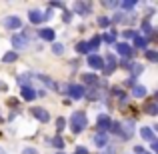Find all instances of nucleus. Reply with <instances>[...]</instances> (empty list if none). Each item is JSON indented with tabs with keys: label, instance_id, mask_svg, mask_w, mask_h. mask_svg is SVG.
<instances>
[{
	"label": "nucleus",
	"instance_id": "nucleus-1",
	"mask_svg": "<svg viewBox=\"0 0 158 154\" xmlns=\"http://www.w3.org/2000/svg\"><path fill=\"white\" fill-rule=\"evenodd\" d=\"M70 124H72V132H74V134L82 132L86 128V124H88L86 114H84V112H74V114L70 116Z\"/></svg>",
	"mask_w": 158,
	"mask_h": 154
},
{
	"label": "nucleus",
	"instance_id": "nucleus-2",
	"mask_svg": "<svg viewBox=\"0 0 158 154\" xmlns=\"http://www.w3.org/2000/svg\"><path fill=\"white\" fill-rule=\"evenodd\" d=\"M64 90L70 94V98H74V100H80V98L86 96V90H84L82 84H70V86H66Z\"/></svg>",
	"mask_w": 158,
	"mask_h": 154
},
{
	"label": "nucleus",
	"instance_id": "nucleus-3",
	"mask_svg": "<svg viewBox=\"0 0 158 154\" xmlns=\"http://www.w3.org/2000/svg\"><path fill=\"white\" fill-rule=\"evenodd\" d=\"M12 46H14L16 50L26 48L28 46V36L26 34H14V36H12Z\"/></svg>",
	"mask_w": 158,
	"mask_h": 154
},
{
	"label": "nucleus",
	"instance_id": "nucleus-4",
	"mask_svg": "<svg viewBox=\"0 0 158 154\" xmlns=\"http://www.w3.org/2000/svg\"><path fill=\"white\" fill-rule=\"evenodd\" d=\"M134 134V120H126L124 124H120V136L122 138H130Z\"/></svg>",
	"mask_w": 158,
	"mask_h": 154
},
{
	"label": "nucleus",
	"instance_id": "nucleus-5",
	"mask_svg": "<svg viewBox=\"0 0 158 154\" xmlns=\"http://www.w3.org/2000/svg\"><path fill=\"white\" fill-rule=\"evenodd\" d=\"M88 66L94 70H102L104 68V60H102L100 56H96V54H90L88 56Z\"/></svg>",
	"mask_w": 158,
	"mask_h": 154
},
{
	"label": "nucleus",
	"instance_id": "nucleus-6",
	"mask_svg": "<svg viewBox=\"0 0 158 154\" xmlns=\"http://www.w3.org/2000/svg\"><path fill=\"white\" fill-rule=\"evenodd\" d=\"M102 70H104V74H112V72L116 70V56H114V54L108 52V56H106V64H104V68H102Z\"/></svg>",
	"mask_w": 158,
	"mask_h": 154
},
{
	"label": "nucleus",
	"instance_id": "nucleus-7",
	"mask_svg": "<svg viewBox=\"0 0 158 154\" xmlns=\"http://www.w3.org/2000/svg\"><path fill=\"white\" fill-rule=\"evenodd\" d=\"M32 114L36 116V118L40 120V122H48L50 120V114H48L44 108H40V106H36V108H32Z\"/></svg>",
	"mask_w": 158,
	"mask_h": 154
},
{
	"label": "nucleus",
	"instance_id": "nucleus-8",
	"mask_svg": "<svg viewBox=\"0 0 158 154\" xmlns=\"http://www.w3.org/2000/svg\"><path fill=\"white\" fill-rule=\"evenodd\" d=\"M114 46H116V50L122 54L124 58H130V54H132V46H130L128 42H118V44H114Z\"/></svg>",
	"mask_w": 158,
	"mask_h": 154
},
{
	"label": "nucleus",
	"instance_id": "nucleus-9",
	"mask_svg": "<svg viewBox=\"0 0 158 154\" xmlns=\"http://www.w3.org/2000/svg\"><path fill=\"white\" fill-rule=\"evenodd\" d=\"M110 124H112V120H110V116H106V114H102V116H98V122H96V126L100 128V130H108L110 128Z\"/></svg>",
	"mask_w": 158,
	"mask_h": 154
},
{
	"label": "nucleus",
	"instance_id": "nucleus-10",
	"mask_svg": "<svg viewBox=\"0 0 158 154\" xmlns=\"http://www.w3.org/2000/svg\"><path fill=\"white\" fill-rule=\"evenodd\" d=\"M4 26L6 28H20V18L18 16H8V18H4Z\"/></svg>",
	"mask_w": 158,
	"mask_h": 154
},
{
	"label": "nucleus",
	"instance_id": "nucleus-11",
	"mask_svg": "<svg viewBox=\"0 0 158 154\" xmlns=\"http://www.w3.org/2000/svg\"><path fill=\"white\" fill-rule=\"evenodd\" d=\"M94 144H96L98 148H104L106 146V142H108V136L104 134V132H98V134H94Z\"/></svg>",
	"mask_w": 158,
	"mask_h": 154
},
{
	"label": "nucleus",
	"instance_id": "nucleus-12",
	"mask_svg": "<svg viewBox=\"0 0 158 154\" xmlns=\"http://www.w3.org/2000/svg\"><path fill=\"white\" fill-rule=\"evenodd\" d=\"M22 98H24V100H34V98H36V90L30 88V86H24V88H22Z\"/></svg>",
	"mask_w": 158,
	"mask_h": 154
},
{
	"label": "nucleus",
	"instance_id": "nucleus-13",
	"mask_svg": "<svg viewBox=\"0 0 158 154\" xmlns=\"http://www.w3.org/2000/svg\"><path fill=\"white\" fill-rule=\"evenodd\" d=\"M134 46H136V48H140V50H146V46H148V38H144V36H138V34H136V36H134Z\"/></svg>",
	"mask_w": 158,
	"mask_h": 154
},
{
	"label": "nucleus",
	"instance_id": "nucleus-14",
	"mask_svg": "<svg viewBox=\"0 0 158 154\" xmlns=\"http://www.w3.org/2000/svg\"><path fill=\"white\" fill-rule=\"evenodd\" d=\"M140 136H142L144 140H148V142L156 140V138H154V132H152V128H148V126H142V130H140Z\"/></svg>",
	"mask_w": 158,
	"mask_h": 154
},
{
	"label": "nucleus",
	"instance_id": "nucleus-15",
	"mask_svg": "<svg viewBox=\"0 0 158 154\" xmlns=\"http://www.w3.org/2000/svg\"><path fill=\"white\" fill-rule=\"evenodd\" d=\"M76 12H78V14H82V16H88V14H90V4H86V2H76Z\"/></svg>",
	"mask_w": 158,
	"mask_h": 154
},
{
	"label": "nucleus",
	"instance_id": "nucleus-16",
	"mask_svg": "<svg viewBox=\"0 0 158 154\" xmlns=\"http://www.w3.org/2000/svg\"><path fill=\"white\" fill-rule=\"evenodd\" d=\"M132 96L144 98V96H146V88H144V86H140V84H134V86H132Z\"/></svg>",
	"mask_w": 158,
	"mask_h": 154
},
{
	"label": "nucleus",
	"instance_id": "nucleus-17",
	"mask_svg": "<svg viewBox=\"0 0 158 154\" xmlns=\"http://www.w3.org/2000/svg\"><path fill=\"white\" fill-rule=\"evenodd\" d=\"M28 20H30L32 24H40V22H42V12L30 10V14H28Z\"/></svg>",
	"mask_w": 158,
	"mask_h": 154
},
{
	"label": "nucleus",
	"instance_id": "nucleus-18",
	"mask_svg": "<svg viewBox=\"0 0 158 154\" xmlns=\"http://www.w3.org/2000/svg\"><path fill=\"white\" fill-rule=\"evenodd\" d=\"M130 70H132V78H136L138 74L144 72V66L140 64V62H132V64H130Z\"/></svg>",
	"mask_w": 158,
	"mask_h": 154
},
{
	"label": "nucleus",
	"instance_id": "nucleus-19",
	"mask_svg": "<svg viewBox=\"0 0 158 154\" xmlns=\"http://www.w3.org/2000/svg\"><path fill=\"white\" fill-rule=\"evenodd\" d=\"M40 38H44V40L50 42V40H54V30L52 28H42V30H40Z\"/></svg>",
	"mask_w": 158,
	"mask_h": 154
},
{
	"label": "nucleus",
	"instance_id": "nucleus-20",
	"mask_svg": "<svg viewBox=\"0 0 158 154\" xmlns=\"http://www.w3.org/2000/svg\"><path fill=\"white\" fill-rule=\"evenodd\" d=\"M16 58H18V54L12 50V52H6V54L2 56V62H6V64H12V62H16Z\"/></svg>",
	"mask_w": 158,
	"mask_h": 154
},
{
	"label": "nucleus",
	"instance_id": "nucleus-21",
	"mask_svg": "<svg viewBox=\"0 0 158 154\" xmlns=\"http://www.w3.org/2000/svg\"><path fill=\"white\" fill-rule=\"evenodd\" d=\"M100 40H104V42H108V44H114L116 42V32L114 30H110V32H106L104 36H102Z\"/></svg>",
	"mask_w": 158,
	"mask_h": 154
},
{
	"label": "nucleus",
	"instance_id": "nucleus-22",
	"mask_svg": "<svg viewBox=\"0 0 158 154\" xmlns=\"http://www.w3.org/2000/svg\"><path fill=\"white\" fill-rule=\"evenodd\" d=\"M98 46H100V36H94V38L88 42V50H90V52H92V50L96 52V50H98Z\"/></svg>",
	"mask_w": 158,
	"mask_h": 154
},
{
	"label": "nucleus",
	"instance_id": "nucleus-23",
	"mask_svg": "<svg viewBox=\"0 0 158 154\" xmlns=\"http://www.w3.org/2000/svg\"><path fill=\"white\" fill-rule=\"evenodd\" d=\"M82 78H84V82H86V84H96V82H98V76H96V74H92V72L84 74Z\"/></svg>",
	"mask_w": 158,
	"mask_h": 154
},
{
	"label": "nucleus",
	"instance_id": "nucleus-24",
	"mask_svg": "<svg viewBox=\"0 0 158 154\" xmlns=\"http://www.w3.org/2000/svg\"><path fill=\"white\" fill-rule=\"evenodd\" d=\"M144 110H146V112H148V114H150V116H154L156 112H158V104H156V102H148Z\"/></svg>",
	"mask_w": 158,
	"mask_h": 154
},
{
	"label": "nucleus",
	"instance_id": "nucleus-25",
	"mask_svg": "<svg viewBox=\"0 0 158 154\" xmlns=\"http://www.w3.org/2000/svg\"><path fill=\"white\" fill-rule=\"evenodd\" d=\"M76 52H80V54L90 52V50H88V42H78V44H76Z\"/></svg>",
	"mask_w": 158,
	"mask_h": 154
},
{
	"label": "nucleus",
	"instance_id": "nucleus-26",
	"mask_svg": "<svg viewBox=\"0 0 158 154\" xmlns=\"http://www.w3.org/2000/svg\"><path fill=\"white\" fill-rule=\"evenodd\" d=\"M142 32H144V34H152V26H150V22H148V20H144V22H142ZM146 36H144V38H146Z\"/></svg>",
	"mask_w": 158,
	"mask_h": 154
},
{
	"label": "nucleus",
	"instance_id": "nucleus-27",
	"mask_svg": "<svg viewBox=\"0 0 158 154\" xmlns=\"http://www.w3.org/2000/svg\"><path fill=\"white\" fill-rule=\"evenodd\" d=\"M52 146L62 148V146H64V138H62V136H56V138H52Z\"/></svg>",
	"mask_w": 158,
	"mask_h": 154
},
{
	"label": "nucleus",
	"instance_id": "nucleus-28",
	"mask_svg": "<svg viewBox=\"0 0 158 154\" xmlns=\"http://www.w3.org/2000/svg\"><path fill=\"white\" fill-rule=\"evenodd\" d=\"M86 96L90 98V100H96V98H100V90H96V88H92L90 90L88 94H86Z\"/></svg>",
	"mask_w": 158,
	"mask_h": 154
},
{
	"label": "nucleus",
	"instance_id": "nucleus-29",
	"mask_svg": "<svg viewBox=\"0 0 158 154\" xmlns=\"http://www.w3.org/2000/svg\"><path fill=\"white\" fill-rule=\"evenodd\" d=\"M120 6H122L124 10H132V8L136 6V2L134 0H128V2H120Z\"/></svg>",
	"mask_w": 158,
	"mask_h": 154
},
{
	"label": "nucleus",
	"instance_id": "nucleus-30",
	"mask_svg": "<svg viewBox=\"0 0 158 154\" xmlns=\"http://www.w3.org/2000/svg\"><path fill=\"white\" fill-rule=\"evenodd\" d=\"M146 58L150 62H156L158 60V52H154V50H146Z\"/></svg>",
	"mask_w": 158,
	"mask_h": 154
},
{
	"label": "nucleus",
	"instance_id": "nucleus-31",
	"mask_svg": "<svg viewBox=\"0 0 158 154\" xmlns=\"http://www.w3.org/2000/svg\"><path fill=\"white\" fill-rule=\"evenodd\" d=\"M52 52H54V54H62V52H64V46H62L60 42H56V44L52 46Z\"/></svg>",
	"mask_w": 158,
	"mask_h": 154
},
{
	"label": "nucleus",
	"instance_id": "nucleus-32",
	"mask_svg": "<svg viewBox=\"0 0 158 154\" xmlns=\"http://www.w3.org/2000/svg\"><path fill=\"white\" fill-rule=\"evenodd\" d=\"M108 24H110V20L106 18V16H100V18H98V26H102V28H106Z\"/></svg>",
	"mask_w": 158,
	"mask_h": 154
},
{
	"label": "nucleus",
	"instance_id": "nucleus-33",
	"mask_svg": "<svg viewBox=\"0 0 158 154\" xmlns=\"http://www.w3.org/2000/svg\"><path fill=\"white\" fill-rule=\"evenodd\" d=\"M122 36H124V40H128V38H134L136 32H134V30H124V32H122Z\"/></svg>",
	"mask_w": 158,
	"mask_h": 154
},
{
	"label": "nucleus",
	"instance_id": "nucleus-34",
	"mask_svg": "<svg viewBox=\"0 0 158 154\" xmlns=\"http://www.w3.org/2000/svg\"><path fill=\"white\" fill-rule=\"evenodd\" d=\"M64 126H66V120H64V118H58V120H56V128L62 132V130H64Z\"/></svg>",
	"mask_w": 158,
	"mask_h": 154
},
{
	"label": "nucleus",
	"instance_id": "nucleus-35",
	"mask_svg": "<svg viewBox=\"0 0 158 154\" xmlns=\"http://www.w3.org/2000/svg\"><path fill=\"white\" fill-rule=\"evenodd\" d=\"M130 64H132L130 58H122V62H120V66H122V68H130Z\"/></svg>",
	"mask_w": 158,
	"mask_h": 154
},
{
	"label": "nucleus",
	"instance_id": "nucleus-36",
	"mask_svg": "<svg viewBox=\"0 0 158 154\" xmlns=\"http://www.w3.org/2000/svg\"><path fill=\"white\" fill-rule=\"evenodd\" d=\"M62 18H64V22H70V20H72V12H64Z\"/></svg>",
	"mask_w": 158,
	"mask_h": 154
},
{
	"label": "nucleus",
	"instance_id": "nucleus-37",
	"mask_svg": "<svg viewBox=\"0 0 158 154\" xmlns=\"http://www.w3.org/2000/svg\"><path fill=\"white\" fill-rule=\"evenodd\" d=\"M76 154H88V150H86L84 146H78L76 148Z\"/></svg>",
	"mask_w": 158,
	"mask_h": 154
},
{
	"label": "nucleus",
	"instance_id": "nucleus-38",
	"mask_svg": "<svg viewBox=\"0 0 158 154\" xmlns=\"http://www.w3.org/2000/svg\"><path fill=\"white\" fill-rule=\"evenodd\" d=\"M106 8H114V6H118V2H102Z\"/></svg>",
	"mask_w": 158,
	"mask_h": 154
},
{
	"label": "nucleus",
	"instance_id": "nucleus-39",
	"mask_svg": "<svg viewBox=\"0 0 158 154\" xmlns=\"http://www.w3.org/2000/svg\"><path fill=\"white\" fill-rule=\"evenodd\" d=\"M134 152L136 154H144V148L142 146H134Z\"/></svg>",
	"mask_w": 158,
	"mask_h": 154
},
{
	"label": "nucleus",
	"instance_id": "nucleus-40",
	"mask_svg": "<svg viewBox=\"0 0 158 154\" xmlns=\"http://www.w3.org/2000/svg\"><path fill=\"white\" fill-rule=\"evenodd\" d=\"M134 84H136L134 78H128V80H126V86H134Z\"/></svg>",
	"mask_w": 158,
	"mask_h": 154
},
{
	"label": "nucleus",
	"instance_id": "nucleus-41",
	"mask_svg": "<svg viewBox=\"0 0 158 154\" xmlns=\"http://www.w3.org/2000/svg\"><path fill=\"white\" fill-rule=\"evenodd\" d=\"M24 154H38V152H36L34 148H26V150H24Z\"/></svg>",
	"mask_w": 158,
	"mask_h": 154
},
{
	"label": "nucleus",
	"instance_id": "nucleus-42",
	"mask_svg": "<svg viewBox=\"0 0 158 154\" xmlns=\"http://www.w3.org/2000/svg\"><path fill=\"white\" fill-rule=\"evenodd\" d=\"M150 146H152V150H156V148H158V142H156V140H152V142H150Z\"/></svg>",
	"mask_w": 158,
	"mask_h": 154
},
{
	"label": "nucleus",
	"instance_id": "nucleus-43",
	"mask_svg": "<svg viewBox=\"0 0 158 154\" xmlns=\"http://www.w3.org/2000/svg\"><path fill=\"white\" fill-rule=\"evenodd\" d=\"M0 154H6V152H4V150H2V148H0Z\"/></svg>",
	"mask_w": 158,
	"mask_h": 154
},
{
	"label": "nucleus",
	"instance_id": "nucleus-44",
	"mask_svg": "<svg viewBox=\"0 0 158 154\" xmlns=\"http://www.w3.org/2000/svg\"><path fill=\"white\" fill-rule=\"evenodd\" d=\"M56 154H64V152H56Z\"/></svg>",
	"mask_w": 158,
	"mask_h": 154
}]
</instances>
